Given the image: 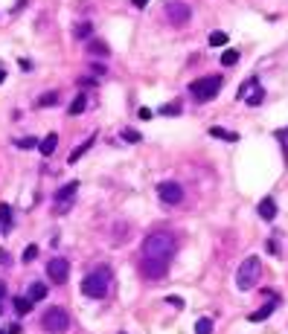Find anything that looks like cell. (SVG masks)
Returning <instances> with one entry per match:
<instances>
[{
    "instance_id": "cell-1",
    "label": "cell",
    "mask_w": 288,
    "mask_h": 334,
    "mask_svg": "<svg viewBox=\"0 0 288 334\" xmlns=\"http://www.w3.org/2000/svg\"><path fill=\"white\" fill-rule=\"evenodd\" d=\"M175 250H178V242H175L172 233H152V236H146V242H143V256H149V259L172 262Z\"/></svg>"
},
{
    "instance_id": "cell-2",
    "label": "cell",
    "mask_w": 288,
    "mask_h": 334,
    "mask_svg": "<svg viewBox=\"0 0 288 334\" xmlns=\"http://www.w3.org/2000/svg\"><path fill=\"white\" fill-rule=\"evenodd\" d=\"M108 279H111V271H108V268H99L94 273H88L82 279V294L91 297V300H105V294H108Z\"/></svg>"
},
{
    "instance_id": "cell-3",
    "label": "cell",
    "mask_w": 288,
    "mask_h": 334,
    "mask_svg": "<svg viewBox=\"0 0 288 334\" xmlns=\"http://www.w3.org/2000/svg\"><path fill=\"white\" fill-rule=\"evenodd\" d=\"M41 329H44L47 334H64L67 329H70V317H67V311L59 308V305L47 308L44 317H41Z\"/></svg>"
},
{
    "instance_id": "cell-4",
    "label": "cell",
    "mask_w": 288,
    "mask_h": 334,
    "mask_svg": "<svg viewBox=\"0 0 288 334\" xmlns=\"http://www.w3.org/2000/svg\"><path fill=\"white\" fill-rule=\"evenodd\" d=\"M262 273V262H259V256H248L245 262H242V268H239V273H236V285H239V291H251L256 285V279Z\"/></svg>"
},
{
    "instance_id": "cell-5",
    "label": "cell",
    "mask_w": 288,
    "mask_h": 334,
    "mask_svg": "<svg viewBox=\"0 0 288 334\" xmlns=\"http://www.w3.org/2000/svg\"><path fill=\"white\" fill-rule=\"evenodd\" d=\"M222 76H204V79H195L190 85V93L198 99V102H210L216 99V93L222 91Z\"/></svg>"
},
{
    "instance_id": "cell-6",
    "label": "cell",
    "mask_w": 288,
    "mask_h": 334,
    "mask_svg": "<svg viewBox=\"0 0 288 334\" xmlns=\"http://www.w3.org/2000/svg\"><path fill=\"white\" fill-rule=\"evenodd\" d=\"M166 18H169V24L184 27V24H190L192 9L184 3V0H169V3H166Z\"/></svg>"
},
{
    "instance_id": "cell-7",
    "label": "cell",
    "mask_w": 288,
    "mask_h": 334,
    "mask_svg": "<svg viewBox=\"0 0 288 334\" xmlns=\"http://www.w3.org/2000/svg\"><path fill=\"white\" fill-rule=\"evenodd\" d=\"M169 271V262H160V259H149V256H143L140 259V273L146 276V279H152V282H158L163 279Z\"/></svg>"
},
{
    "instance_id": "cell-8",
    "label": "cell",
    "mask_w": 288,
    "mask_h": 334,
    "mask_svg": "<svg viewBox=\"0 0 288 334\" xmlns=\"http://www.w3.org/2000/svg\"><path fill=\"white\" fill-rule=\"evenodd\" d=\"M158 195H160V201H163V204L175 207V204H181V201H184V186H181V183H175V181H166V183H160V186H158Z\"/></svg>"
},
{
    "instance_id": "cell-9",
    "label": "cell",
    "mask_w": 288,
    "mask_h": 334,
    "mask_svg": "<svg viewBox=\"0 0 288 334\" xmlns=\"http://www.w3.org/2000/svg\"><path fill=\"white\" fill-rule=\"evenodd\" d=\"M76 189H79V183L70 181L67 186H62V189L56 192V213H59V215L70 213V207H73V198H76Z\"/></svg>"
},
{
    "instance_id": "cell-10",
    "label": "cell",
    "mask_w": 288,
    "mask_h": 334,
    "mask_svg": "<svg viewBox=\"0 0 288 334\" xmlns=\"http://www.w3.org/2000/svg\"><path fill=\"white\" fill-rule=\"evenodd\" d=\"M47 276H50L56 285L67 282V276H70V265H67V259H62V256L50 259V265H47Z\"/></svg>"
},
{
    "instance_id": "cell-11",
    "label": "cell",
    "mask_w": 288,
    "mask_h": 334,
    "mask_svg": "<svg viewBox=\"0 0 288 334\" xmlns=\"http://www.w3.org/2000/svg\"><path fill=\"white\" fill-rule=\"evenodd\" d=\"M277 305H280V300H268L262 308H256L254 314H251V323H262V320H268V317L274 314V308H277Z\"/></svg>"
},
{
    "instance_id": "cell-12",
    "label": "cell",
    "mask_w": 288,
    "mask_h": 334,
    "mask_svg": "<svg viewBox=\"0 0 288 334\" xmlns=\"http://www.w3.org/2000/svg\"><path fill=\"white\" fill-rule=\"evenodd\" d=\"M259 215H262L265 221H274V218H277V201H274V198H262V201H259Z\"/></svg>"
},
{
    "instance_id": "cell-13",
    "label": "cell",
    "mask_w": 288,
    "mask_h": 334,
    "mask_svg": "<svg viewBox=\"0 0 288 334\" xmlns=\"http://www.w3.org/2000/svg\"><path fill=\"white\" fill-rule=\"evenodd\" d=\"M56 146H59V134H47V137L38 143V152L44 154V157H50V154L56 152Z\"/></svg>"
},
{
    "instance_id": "cell-14",
    "label": "cell",
    "mask_w": 288,
    "mask_h": 334,
    "mask_svg": "<svg viewBox=\"0 0 288 334\" xmlns=\"http://www.w3.org/2000/svg\"><path fill=\"white\" fill-rule=\"evenodd\" d=\"M0 230L12 233V207L9 204H0Z\"/></svg>"
},
{
    "instance_id": "cell-15",
    "label": "cell",
    "mask_w": 288,
    "mask_h": 334,
    "mask_svg": "<svg viewBox=\"0 0 288 334\" xmlns=\"http://www.w3.org/2000/svg\"><path fill=\"white\" fill-rule=\"evenodd\" d=\"M85 108H88V99H85V93H79V96H76V99L70 102V108H67V114H70V117H79V114H82Z\"/></svg>"
},
{
    "instance_id": "cell-16",
    "label": "cell",
    "mask_w": 288,
    "mask_h": 334,
    "mask_svg": "<svg viewBox=\"0 0 288 334\" xmlns=\"http://www.w3.org/2000/svg\"><path fill=\"white\" fill-rule=\"evenodd\" d=\"M27 297H30L32 303L44 300V297H47V285H44V282H32V285H30V294H27Z\"/></svg>"
},
{
    "instance_id": "cell-17",
    "label": "cell",
    "mask_w": 288,
    "mask_h": 334,
    "mask_svg": "<svg viewBox=\"0 0 288 334\" xmlns=\"http://www.w3.org/2000/svg\"><path fill=\"white\" fill-rule=\"evenodd\" d=\"M210 134H213V137H219V140H227V143H236V140H239V134L224 131V128H219V125H213V128H210Z\"/></svg>"
},
{
    "instance_id": "cell-18",
    "label": "cell",
    "mask_w": 288,
    "mask_h": 334,
    "mask_svg": "<svg viewBox=\"0 0 288 334\" xmlns=\"http://www.w3.org/2000/svg\"><path fill=\"white\" fill-rule=\"evenodd\" d=\"M91 146H94V137H91V140H85V143H82L79 149H73V154H70V160H67V163H79V157H82V154L88 152Z\"/></svg>"
},
{
    "instance_id": "cell-19",
    "label": "cell",
    "mask_w": 288,
    "mask_h": 334,
    "mask_svg": "<svg viewBox=\"0 0 288 334\" xmlns=\"http://www.w3.org/2000/svg\"><path fill=\"white\" fill-rule=\"evenodd\" d=\"M195 334H213V320L210 317H201L195 323Z\"/></svg>"
},
{
    "instance_id": "cell-20",
    "label": "cell",
    "mask_w": 288,
    "mask_h": 334,
    "mask_svg": "<svg viewBox=\"0 0 288 334\" xmlns=\"http://www.w3.org/2000/svg\"><path fill=\"white\" fill-rule=\"evenodd\" d=\"M15 311H18V314H30V311H32V300H30V297H18V300H15Z\"/></svg>"
},
{
    "instance_id": "cell-21",
    "label": "cell",
    "mask_w": 288,
    "mask_h": 334,
    "mask_svg": "<svg viewBox=\"0 0 288 334\" xmlns=\"http://www.w3.org/2000/svg\"><path fill=\"white\" fill-rule=\"evenodd\" d=\"M88 50H91V56H108V44L105 41H91Z\"/></svg>"
},
{
    "instance_id": "cell-22",
    "label": "cell",
    "mask_w": 288,
    "mask_h": 334,
    "mask_svg": "<svg viewBox=\"0 0 288 334\" xmlns=\"http://www.w3.org/2000/svg\"><path fill=\"white\" fill-rule=\"evenodd\" d=\"M56 102H59V93H56V91L44 93V96H41V99H38V105H41V108H53V105H56Z\"/></svg>"
},
{
    "instance_id": "cell-23",
    "label": "cell",
    "mask_w": 288,
    "mask_h": 334,
    "mask_svg": "<svg viewBox=\"0 0 288 334\" xmlns=\"http://www.w3.org/2000/svg\"><path fill=\"white\" fill-rule=\"evenodd\" d=\"M178 114H181V105L178 102H169V105L160 108V117H178Z\"/></svg>"
},
{
    "instance_id": "cell-24",
    "label": "cell",
    "mask_w": 288,
    "mask_h": 334,
    "mask_svg": "<svg viewBox=\"0 0 288 334\" xmlns=\"http://www.w3.org/2000/svg\"><path fill=\"white\" fill-rule=\"evenodd\" d=\"M224 44H227V32L216 30L213 35H210V47H224Z\"/></svg>"
},
{
    "instance_id": "cell-25",
    "label": "cell",
    "mask_w": 288,
    "mask_h": 334,
    "mask_svg": "<svg viewBox=\"0 0 288 334\" xmlns=\"http://www.w3.org/2000/svg\"><path fill=\"white\" fill-rule=\"evenodd\" d=\"M236 61H239V53H236V50H224V53H222V64H224V67H233Z\"/></svg>"
},
{
    "instance_id": "cell-26",
    "label": "cell",
    "mask_w": 288,
    "mask_h": 334,
    "mask_svg": "<svg viewBox=\"0 0 288 334\" xmlns=\"http://www.w3.org/2000/svg\"><path fill=\"white\" fill-rule=\"evenodd\" d=\"M91 32H94V27H91L88 21H82V24L76 27V38H91Z\"/></svg>"
},
{
    "instance_id": "cell-27",
    "label": "cell",
    "mask_w": 288,
    "mask_h": 334,
    "mask_svg": "<svg viewBox=\"0 0 288 334\" xmlns=\"http://www.w3.org/2000/svg\"><path fill=\"white\" fill-rule=\"evenodd\" d=\"M262 88H259V85H254V93H251V96H245V99H248V105H259V102H262Z\"/></svg>"
},
{
    "instance_id": "cell-28",
    "label": "cell",
    "mask_w": 288,
    "mask_h": 334,
    "mask_svg": "<svg viewBox=\"0 0 288 334\" xmlns=\"http://www.w3.org/2000/svg\"><path fill=\"white\" fill-rule=\"evenodd\" d=\"M123 140H126V143H140L143 137H140L134 128H123Z\"/></svg>"
},
{
    "instance_id": "cell-29",
    "label": "cell",
    "mask_w": 288,
    "mask_h": 334,
    "mask_svg": "<svg viewBox=\"0 0 288 334\" xmlns=\"http://www.w3.org/2000/svg\"><path fill=\"white\" fill-rule=\"evenodd\" d=\"M35 256H38V247H35V244H30V247L24 250V262H35Z\"/></svg>"
},
{
    "instance_id": "cell-30",
    "label": "cell",
    "mask_w": 288,
    "mask_h": 334,
    "mask_svg": "<svg viewBox=\"0 0 288 334\" xmlns=\"http://www.w3.org/2000/svg\"><path fill=\"white\" fill-rule=\"evenodd\" d=\"M18 146H21V149H35V146H38V140H32V137H24V140H18Z\"/></svg>"
},
{
    "instance_id": "cell-31",
    "label": "cell",
    "mask_w": 288,
    "mask_h": 334,
    "mask_svg": "<svg viewBox=\"0 0 288 334\" xmlns=\"http://www.w3.org/2000/svg\"><path fill=\"white\" fill-rule=\"evenodd\" d=\"M166 303L172 305V308H184V300H181V297H166Z\"/></svg>"
},
{
    "instance_id": "cell-32",
    "label": "cell",
    "mask_w": 288,
    "mask_h": 334,
    "mask_svg": "<svg viewBox=\"0 0 288 334\" xmlns=\"http://www.w3.org/2000/svg\"><path fill=\"white\" fill-rule=\"evenodd\" d=\"M91 70H94V76H105V64H91Z\"/></svg>"
},
{
    "instance_id": "cell-33",
    "label": "cell",
    "mask_w": 288,
    "mask_h": 334,
    "mask_svg": "<svg viewBox=\"0 0 288 334\" xmlns=\"http://www.w3.org/2000/svg\"><path fill=\"white\" fill-rule=\"evenodd\" d=\"M79 85H82V88H94L96 79H88V76H85V79H79Z\"/></svg>"
},
{
    "instance_id": "cell-34",
    "label": "cell",
    "mask_w": 288,
    "mask_h": 334,
    "mask_svg": "<svg viewBox=\"0 0 288 334\" xmlns=\"http://www.w3.org/2000/svg\"><path fill=\"white\" fill-rule=\"evenodd\" d=\"M268 253H274V256H280V247H277V242H268Z\"/></svg>"
},
{
    "instance_id": "cell-35",
    "label": "cell",
    "mask_w": 288,
    "mask_h": 334,
    "mask_svg": "<svg viewBox=\"0 0 288 334\" xmlns=\"http://www.w3.org/2000/svg\"><path fill=\"white\" fill-rule=\"evenodd\" d=\"M140 120H152V111L149 108H140Z\"/></svg>"
},
{
    "instance_id": "cell-36",
    "label": "cell",
    "mask_w": 288,
    "mask_h": 334,
    "mask_svg": "<svg viewBox=\"0 0 288 334\" xmlns=\"http://www.w3.org/2000/svg\"><path fill=\"white\" fill-rule=\"evenodd\" d=\"M131 3H134L137 9H146V6H149V0H131Z\"/></svg>"
},
{
    "instance_id": "cell-37",
    "label": "cell",
    "mask_w": 288,
    "mask_h": 334,
    "mask_svg": "<svg viewBox=\"0 0 288 334\" xmlns=\"http://www.w3.org/2000/svg\"><path fill=\"white\" fill-rule=\"evenodd\" d=\"M9 262V256H6V250H0V265H6Z\"/></svg>"
},
{
    "instance_id": "cell-38",
    "label": "cell",
    "mask_w": 288,
    "mask_h": 334,
    "mask_svg": "<svg viewBox=\"0 0 288 334\" xmlns=\"http://www.w3.org/2000/svg\"><path fill=\"white\" fill-rule=\"evenodd\" d=\"M3 294H6V288H3V282H0V311H3Z\"/></svg>"
},
{
    "instance_id": "cell-39",
    "label": "cell",
    "mask_w": 288,
    "mask_h": 334,
    "mask_svg": "<svg viewBox=\"0 0 288 334\" xmlns=\"http://www.w3.org/2000/svg\"><path fill=\"white\" fill-rule=\"evenodd\" d=\"M9 334H21V326H12V329H6Z\"/></svg>"
},
{
    "instance_id": "cell-40",
    "label": "cell",
    "mask_w": 288,
    "mask_h": 334,
    "mask_svg": "<svg viewBox=\"0 0 288 334\" xmlns=\"http://www.w3.org/2000/svg\"><path fill=\"white\" fill-rule=\"evenodd\" d=\"M3 82H6V70H0V85H3Z\"/></svg>"
},
{
    "instance_id": "cell-41",
    "label": "cell",
    "mask_w": 288,
    "mask_h": 334,
    "mask_svg": "<svg viewBox=\"0 0 288 334\" xmlns=\"http://www.w3.org/2000/svg\"><path fill=\"white\" fill-rule=\"evenodd\" d=\"M0 334H9V332H0Z\"/></svg>"
},
{
    "instance_id": "cell-42",
    "label": "cell",
    "mask_w": 288,
    "mask_h": 334,
    "mask_svg": "<svg viewBox=\"0 0 288 334\" xmlns=\"http://www.w3.org/2000/svg\"><path fill=\"white\" fill-rule=\"evenodd\" d=\"M120 334H126V332H120Z\"/></svg>"
}]
</instances>
